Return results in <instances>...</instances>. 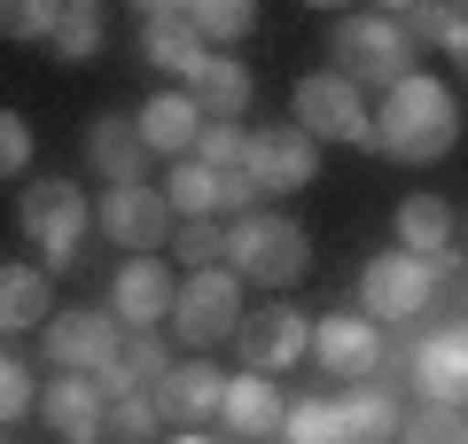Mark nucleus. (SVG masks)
Instances as JSON below:
<instances>
[{
    "mask_svg": "<svg viewBox=\"0 0 468 444\" xmlns=\"http://www.w3.org/2000/svg\"><path fill=\"white\" fill-rule=\"evenodd\" d=\"M452 141H461V110H452V94L430 70H414V79L375 110V148L399 156V164H437Z\"/></svg>",
    "mask_w": 468,
    "mask_h": 444,
    "instance_id": "nucleus-1",
    "label": "nucleus"
},
{
    "mask_svg": "<svg viewBox=\"0 0 468 444\" xmlns=\"http://www.w3.org/2000/svg\"><path fill=\"white\" fill-rule=\"evenodd\" d=\"M335 55V79L351 86H383V94H399L406 79H414V32H406L390 8H367V16H344L328 39Z\"/></svg>",
    "mask_w": 468,
    "mask_h": 444,
    "instance_id": "nucleus-2",
    "label": "nucleus"
},
{
    "mask_svg": "<svg viewBox=\"0 0 468 444\" xmlns=\"http://www.w3.org/2000/svg\"><path fill=\"white\" fill-rule=\"evenodd\" d=\"M227 265L242 280H266V289H297L304 265H313V242H304L297 218L258 211V218H242V227H227Z\"/></svg>",
    "mask_w": 468,
    "mask_h": 444,
    "instance_id": "nucleus-3",
    "label": "nucleus"
},
{
    "mask_svg": "<svg viewBox=\"0 0 468 444\" xmlns=\"http://www.w3.org/2000/svg\"><path fill=\"white\" fill-rule=\"evenodd\" d=\"M289 110H297V132H313V141L375 148V110H367V94H359L351 79H335V70H313V79H297Z\"/></svg>",
    "mask_w": 468,
    "mask_h": 444,
    "instance_id": "nucleus-4",
    "label": "nucleus"
},
{
    "mask_svg": "<svg viewBox=\"0 0 468 444\" xmlns=\"http://www.w3.org/2000/svg\"><path fill=\"white\" fill-rule=\"evenodd\" d=\"M437 280H452V258L430 265V258H414V249H383V258H367V273H359V304H367L375 328H383V320H414L437 296Z\"/></svg>",
    "mask_w": 468,
    "mask_h": 444,
    "instance_id": "nucleus-5",
    "label": "nucleus"
},
{
    "mask_svg": "<svg viewBox=\"0 0 468 444\" xmlns=\"http://www.w3.org/2000/svg\"><path fill=\"white\" fill-rule=\"evenodd\" d=\"M86 227H94V203L79 196V180H32L24 187V234H32V249H39L48 273H63V265L79 258Z\"/></svg>",
    "mask_w": 468,
    "mask_h": 444,
    "instance_id": "nucleus-6",
    "label": "nucleus"
},
{
    "mask_svg": "<svg viewBox=\"0 0 468 444\" xmlns=\"http://www.w3.org/2000/svg\"><path fill=\"white\" fill-rule=\"evenodd\" d=\"M172 335L187 351L218 344V335H242V273L234 265H211V273L180 280V304H172Z\"/></svg>",
    "mask_w": 468,
    "mask_h": 444,
    "instance_id": "nucleus-7",
    "label": "nucleus"
},
{
    "mask_svg": "<svg viewBox=\"0 0 468 444\" xmlns=\"http://www.w3.org/2000/svg\"><path fill=\"white\" fill-rule=\"evenodd\" d=\"M172 218H180V211H172L165 187H110V196L94 203V227L110 234V242H125L133 258H156V249L180 234Z\"/></svg>",
    "mask_w": 468,
    "mask_h": 444,
    "instance_id": "nucleus-8",
    "label": "nucleus"
},
{
    "mask_svg": "<svg viewBox=\"0 0 468 444\" xmlns=\"http://www.w3.org/2000/svg\"><path fill=\"white\" fill-rule=\"evenodd\" d=\"M48 359L63 375H101L110 359H125V320L117 312H55L48 320Z\"/></svg>",
    "mask_w": 468,
    "mask_h": 444,
    "instance_id": "nucleus-9",
    "label": "nucleus"
},
{
    "mask_svg": "<svg viewBox=\"0 0 468 444\" xmlns=\"http://www.w3.org/2000/svg\"><path fill=\"white\" fill-rule=\"evenodd\" d=\"M242 172L258 180V196H297L320 172V141L297 132V125H266V132H250V164Z\"/></svg>",
    "mask_w": 468,
    "mask_h": 444,
    "instance_id": "nucleus-10",
    "label": "nucleus"
},
{
    "mask_svg": "<svg viewBox=\"0 0 468 444\" xmlns=\"http://www.w3.org/2000/svg\"><path fill=\"white\" fill-rule=\"evenodd\" d=\"M141 63L149 70H165V79H196L203 63H211V48H203V32H196V8H141Z\"/></svg>",
    "mask_w": 468,
    "mask_h": 444,
    "instance_id": "nucleus-11",
    "label": "nucleus"
},
{
    "mask_svg": "<svg viewBox=\"0 0 468 444\" xmlns=\"http://www.w3.org/2000/svg\"><path fill=\"white\" fill-rule=\"evenodd\" d=\"M313 366H328V375H344V382H375V366H383V328H375L367 312L313 320Z\"/></svg>",
    "mask_w": 468,
    "mask_h": 444,
    "instance_id": "nucleus-12",
    "label": "nucleus"
},
{
    "mask_svg": "<svg viewBox=\"0 0 468 444\" xmlns=\"http://www.w3.org/2000/svg\"><path fill=\"white\" fill-rule=\"evenodd\" d=\"M242 359L250 375H282V366H304L313 359V320L297 304H266V312L242 320Z\"/></svg>",
    "mask_w": 468,
    "mask_h": 444,
    "instance_id": "nucleus-13",
    "label": "nucleus"
},
{
    "mask_svg": "<svg viewBox=\"0 0 468 444\" xmlns=\"http://www.w3.org/2000/svg\"><path fill=\"white\" fill-rule=\"evenodd\" d=\"M172 304H180V280H172L156 258H133L125 273L110 280V312L125 320L133 335H156V328L172 320Z\"/></svg>",
    "mask_w": 468,
    "mask_h": 444,
    "instance_id": "nucleus-14",
    "label": "nucleus"
},
{
    "mask_svg": "<svg viewBox=\"0 0 468 444\" xmlns=\"http://www.w3.org/2000/svg\"><path fill=\"white\" fill-rule=\"evenodd\" d=\"M227 382H234V375H218L211 359H180L165 382H156V413H165L172 428L218 421V413H227Z\"/></svg>",
    "mask_w": 468,
    "mask_h": 444,
    "instance_id": "nucleus-15",
    "label": "nucleus"
},
{
    "mask_svg": "<svg viewBox=\"0 0 468 444\" xmlns=\"http://www.w3.org/2000/svg\"><path fill=\"white\" fill-rule=\"evenodd\" d=\"M414 382H421V397H430V406L468 413V320L437 328L430 344L414 351Z\"/></svg>",
    "mask_w": 468,
    "mask_h": 444,
    "instance_id": "nucleus-16",
    "label": "nucleus"
},
{
    "mask_svg": "<svg viewBox=\"0 0 468 444\" xmlns=\"http://www.w3.org/2000/svg\"><path fill=\"white\" fill-rule=\"evenodd\" d=\"M203 125H211V117L196 110V94H187V86H165V94H149L141 101V141L156 148V156H196L203 148Z\"/></svg>",
    "mask_w": 468,
    "mask_h": 444,
    "instance_id": "nucleus-17",
    "label": "nucleus"
},
{
    "mask_svg": "<svg viewBox=\"0 0 468 444\" xmlns=\"http://www.w3.org/2000/svg\"><path fill=\"white\" fill-rule=\"evenodd\" d=\"M39 413H48L70 444H101L110 437V397L94 390V375H55L48 390H39Z\"/></svg>",
    "mask_w": 468,
    "mask_h": 444,
    "instance_id": "nucleus-18",
    "label": "nucleus"
},
{
    "mask_svg": "<svg viewBox=\"0 0 468 444\" xmlns=\"http://www.w3.org/2000/svg\"><path fill=\"white\" fill-rule=\"evenodd\" d=\"M55 320V273L48 265H0V328L24 335V328H48Z\"/></svg>",
    "mask_w": 468,
    "mask_h": 444,
    "instance_id": "nucleus-19",
    "label": "nucleus"
},
{
    "mask_svg": "<svg viewBox=\"0 0 468 444\" xmlns=\"http://www.w3.org/2000/svg\"><path fill=\"white\" fill-rule=\"evenodd\" d=\"M250 63L242 55H211V63L187 79V94H196V110L211 117V125H242V110H250Z\"/></svg>",
    "mask_w": 468,
    "mask_h": 444,
    "instance_id": "nucleus-20",
    "label": "nucleus"
},
{
    "mask_svg": "<svg viewBox=\"0 0 468 444\" xmlns=\"http://www.w3.org/2000/svg\"><path fill=\"white\" fill-rule=\"evenodd\" d=\"M218 421H227L234 437H273V428L289 421V397L273 390V375H250V366H242V375L227 382V413H218Z\"/></svg>",
    "mask_w": 468,
    "mask_h": 444,
    "instance_id": "nucleus-21",
    "label": "nucleus"
},
{
    "mask_svg": "<svg viewBox=\"0 0 468 444\" xmlns=\"http://www.w3.org/2000/svg\"><path fill=\"white\" fill-rule=\"evenodd\" d=\"M141 117H101L94 132H86V164L101 172L110 187H141Z\"/></svg>",
    "mask_w": 468,
    "mask_h": 444,
    "instance_id": "nucleus-22",
    "label": "nucleus"
},
{
    "mask_svg": "<svg viewBox=\"0 0 468 444\" xmlns=\"http://www.w3.org/2000/svg\"><path fill=\"white\" fill-rule=\"evenodd\" d=\"M335 406H344V444H390V437H406L399 397H390L383 382H351V397H335Z\"/></svg>",
    "mask_w": 468,
    "mask_h": 444,
    "instance_id": "nucleus-23",
    "label": "nucleus"
},
{
    "mask_svg": "<svg viewBox=\"0 0 468 444\" xmlns=\"http://www.w3.org/2000/svg\"><path fill=\"white\" fill-rule=\"evenodd\" d=\"M399 249H414V258H430V265L452 258V211H445V196H406L399 203Z\"/></svg>",
    "mask_w": 468,
    "mask_h": 444,
    "instance_id": "nucleus-24",
    "label": "nucleus"
},
{
    "mask_svg": "<svg viewBox=\"0 0 468 444\" xmlns=\"http://www.w3.org/2000/svg\"><path fill=\"white\" fill-rule=\"evenodd\" d=\"M165 196H172V211H180V218H218V172L203 164V156H187V164H172Z\"/></svg>",
    "mask_w": 468,
    "mask_h": 444,
    "instance_id": "nucleus-25",
    "label": "nucleus"
},
{
    "mask_svg": "<svg viewBox=\"0 0 468 444\" xmlns=\"http://www.w3.org/2000/svg\"><path fill=\"white\" fill-rule=\"evenodd\" d=\"M282 437L289 444H344V406H335V397H297L289 421H282Z\"/></svg>",
    "mask_w": 468,
    "mask_h": 444,
    "instance_id": "nucleus-26",
    "label": "nucleus"
},
{
    "mask_svg": "<svg viewBox=\"0 0 468 444\" xmlns=\"http://www.w3.org/2000/svg\"><path fill=\"white\" fill-rule=\"evenodd\" d=\"M101 444H165V413H156V390L125 397V406H110V437Z\"/></svg>",
    "mask_w": 468,
    "mask_h": 444,
    "instance_id": "nucleus-27",
    "label": "nucleus"
},
{
    "mask_svg": "<svg viewBox=\"0 0 468 444\" xmlns=\"http://www.w3.org/2000/svg\"><path fill=\"white\" fill-rule=\"evenodd\" d=\"M196 32L211 39V48H242V39L258 32V8H250V0H203V8H196Z\"/></svg>",
    "mask_w": 468,
    "mask_h": 444,
    "instance_id": "nucleus-28",
    "label": "nucleus"
},
{
    "mask_svg": "<svg viewBox=\"0 0 468 444\" xmlns=\"http://www.w3.org/2000/svg\"><path fill=\"white\" fill-rule=\"evenodd\" d=\"M55 55H63V63H94V55H101V8H94V0L63 8V24H55Z\"/></svg>",
    "mask_w": 468,
    "mask_h": 444,
    "instance_id": "nucleus-29",
    "label": "nucleus"
},
{
    "mask_svg": "<svg viewBox=\"0 0 468 444\" xmlns=\"http://www.w3.org/2000/svg\"><path fill=\"white\" fill-rule=\"evenodd\" d=\"M172 249L187 258V273H211V265H227V227H211V218H180Z\"/></svg>",
    "mask_w": 468,
    "mask_h": 444,
    "instance_id": "nucleus-30",
    "label": "nucleus"
},
{
    "mask_svg": "<svg viewBox=\"0 0 468 444\" xmlns=\"http://www.w3.org/2000/svg\"><path fill=\"white\" fill-rule=\"evenodd\" d=\"M32 406H39V382H32V366L8 351V359H0V421H24Z\"/></svg>",
    "mask_w": 468,
    "mask_h": 444,
    "instance_id": "nucleus-31",
    "label": "nucleus"
},
{
    "mask_svg": "<svg viewBox=\"0 0 468 444\" xmlns=\"http://www.w3.org/2000/svg\"><path fill=\"white\" fill-rule=\"evenodd\" d=\"M55 24H63V8H48V0H8L0 8V32L8 39H55Z\"/></svg>",
    "mask_w": 468,
    "mask_h": 444,
    "instance_id": "nucleus-32",
    "label": "nucleus"
},
{
    "mask_svg": "<svg viewBox=\"0 0 468 444\" xmlns=\"http://www.w3.org/2000/svg\"><path fill=\"white\" fill-rule=\"evenodd\" d=\"M196 156H203L211 172H242V164H250V132H242V125H203V148H196Z\"/></svg>",
    "mask_w": 468,
    "mask_h": 444,
    "instance_id": "nucleus-33",
    "label": "nucleus"
},
{
    "mask_svg": "<svg viewBox=\"0 0 468 444\" xmlns=\"http://www.w3.org/2000/svg\"><path fill=\"white\" fill-rule=\"evenodd\" d=\"M399 444H468V421H461L452 406H430V413H414V421H406Z\"/></svg>",
    "mask_w": 468,
    "mask_h": 444,
    "instance_id": "nucleus-34",
    "label": "nucleus"
},
{
    "mask_svg": "<svg viewBox=\"0 0 468 444\" xmlns=\"http://www.w3.org/2000/svg\"><path fill=\"white\" fill-rule=\"evenodd\" d=\"M390 16L406 24L414 39H452V24H461V8H390Z\"/></svg>",
    "mask_w": 468,
    "mask_h": 444,
    "instance_id": "nucleus-35",
    "label": "nucleus"
},
{
    "mask_svg": "<svg viewBox=\"0 0 468 444\" xmlns=\"http://www.w3.org/2000/svg\"><path fill=\"white\" fill-rule=\"evenodd\" d=\"M24 164H32V125L8 110L0 117V172H24Z\"/></svg>",
    "mask_w": 468,
    "mask_h": 444,
    "instance_id": "nucleus-36",
    "label": "nucleus"
},
{
    "mask_svg": "<svg viewBox=\"0 0 468 444\" xmlns=\"http://www.w3.org/2000/svg\"><path fill=\"white\" fill-rule=\"evenodd\" d=\"M445 55H452V70L468 79V8H461V24H452V39H445Z\"/></svg>",
    "mask_w": 468,
    "mask_h": 444,
    "instance_id": "nucleus-37",
    "label": "nucleus"
},
{
    "mask_svg": "<svg viewBox=\"0 0 468 444\" xmlns=\"http://www.w3.org/2000/svg\"><path fill=\"white\" fill-rule=\"evenodd\" d=\"M165 444H211V437H203V428H172Z\"/></svg>",
    "mask_w": 468,
    "mask_h": 444,
    "instance_id": "nucleus-38",
    "label": "nucleus"
}]
</instances>
